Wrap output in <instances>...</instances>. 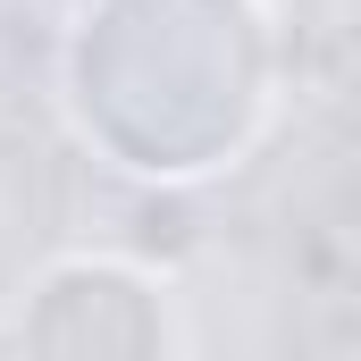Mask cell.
<instances>
[{"instance_id":"6da1fadb","label":"cell","mask_w":361,"mask_h":361,"mask_svg":"<svg viewBox=\"0 0 361 361\" xmlns=\"http://www.w3.org/2000/svg\"><path fill=\"white\" fill-rule=\"evenodd\" d=\"M59 101L109 169L202 185L244 169L277 101V25L261 0H85Z\"/></svg>"},{"instance_id":"7a4b0ae2","label":"cell","mask_w":361,"mask_h":361,"mask_svg":"<svg viewBox=\"0 0 361 361\" xmlns=\"http://www.w3.org/2000/svg\"><path fill=\"white\" fill-rule=\"evenodd\" d=\"M177 286L135 252H51L0 311V353H185Z\"/></svg>"}]
</instances>
